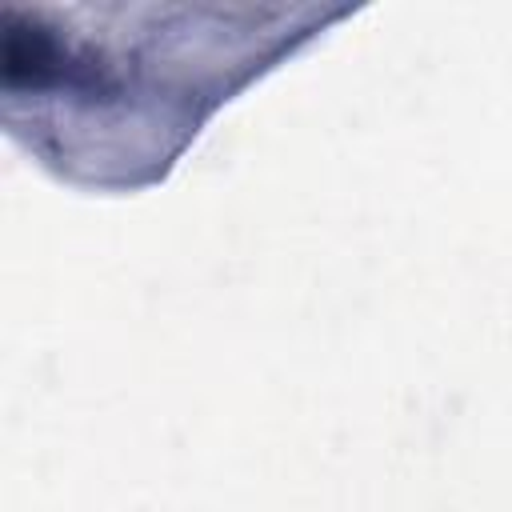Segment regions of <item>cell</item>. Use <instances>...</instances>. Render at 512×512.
I'll return each mask as SVG.
<instances>
[{
  "label": "cell",
  "mask_w": 512,
  "mask_h": 512,
  "mask_svg": "<svg viewBox=\"0 0 512 512\" xmlns=\"http://www.w3.org/2000/svg\"><path fill=\"white\" fill-rule=\"evenodd\" d=\"M304 36L104 32L76 8L8 4L0 92L8 132L56 176L92 188L160 180L208 112Z\"/></svg>",
  "instance_id": "6da1fadb"
}]
</instances>
